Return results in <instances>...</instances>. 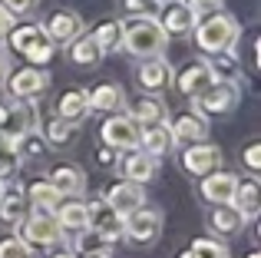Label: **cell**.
<instances>
[{
    "label": "cell",
    "instance_id": "obj_1",
    "mask_svg": "<svg viewBox=\"0 0 261 258\" xmlns=\"http://www.w3.org/2000/svg\"><path fill=\"white\" fill-rule=\"evenodd\" d=\"M169 46V37L162 33V27L152 17H133L129 23H122V50H129L133 57H162Z\"/></svg>",
    "mask_w": 261,
    "mask_h": 258
},
{
    "label": "cell",
    "instance_id": "obj_2",
    "mask_svg": "<svg viewBox=\"0 0 261 258\" xmlns=\"http://www.w3.org/2000/svg\"><path fill=\"white\" fill-rule=\"evenodd\" d=\"M192 33H195V43L198 50H205L212 57V53H222L228 50L231 43L238 40V33H242V27H238V20L231 17V13H212V17L198 20L195 27H192Z\"/></svg>",
    "mask_w": 261,
    "mask_h": 258
},
{
    "label": "cell",
    "instance_id": "obj_3",
    "mask_svg": "<svg viewBox=\"0 0 261 258\" xmlns=\"http://www.w3.org/2000/svg\"><path fill=\"white\" fill-rule=\"evenodd\" d=\"M10 46L17 53H23L27 60H30V66H43L53 60V40L43 33V27L40 23H23V27H10Z\"/></svg>",
    "mask_w": 261,
    "mask_h": 258
},
{
    "label": "cell",
    "instance_id": "obj_4",
    "mask_svg": "<svg viewBox=\"0 0 261 258\" xmlns=\"http://www.w3.org/2000/svg\"><path fill=\"white\" fill-rule=\"evenodd\" d=\"M17 228H20L17 239L23 242L27 248H50V245H60V242H63V232H60L53 212H43V209L30 212Z\"/></svg>",
    "mask_w": 261,
    "mask_h": 258
},
{
    "label": "cell",
    "instance_id": "obj_5",
    "mask_svg": "<svg viewBox=\"0 0 261 258\" xmlns=\"http://www.w3.org/2000/svg\"><path fill=\"white\" fill-rule=\"evenodd\" d=\"M86 212H89V228H86V232L99 235V242L113 245V242L126 239V215H119L106 199L86 202Z\"/></svg>",
    "mask_w": 261,
    "mask_h": 258
},
{
    "label": "cell",
    "instance_id": "obj_6",
    "mask_svg": "<svg viewBox=\"0 0 261 258\" xmlns=\"http://www.w3.org/2000/svg\"><path fill=\"white\" fill-rule=\"evenodd\" d=\"M238 99H242V90H238L235 80H215L202 96H195V110L202 119L225 116V113H231L238 106Z\"/></svg>",
    "mask_w": 261,
    "mask_h": 258
},
{
    "label": "cell",
    "instance_id": "obj_7",
    "mask_svg": "<svg viewBox=\"0 0 261 258\" xmlns=\"http://www.w3.org/2000/svg\"><path fill=\"white\" fill-rule=\"evenodd\" d=\"M139 133L142 126L136 123L133 116H126V113H116V116H109L106 123H102L99 136H102V146L106 149H139Z\"/></svg>",
    "mask_w": 261,
    "mask_h": 258
},
{
    "label": "cell",
    "instance_id": "obj_8",
    "mask_svg": "<svg viewBox=\"0 0 261 258\" xmlns=\"http://www.w3.org/2000/svg\"><path fill=\"white\" fill-rule=\"evenodd\" d=\"M238 175L235 172H225V169H215V172L202 175V182H198V192H202L205 202H212V205H231V199H235L238 192Z\"/></svg>",
    "mask_w": 261,
    "mask_h": 258
},
{
    "label": "cell",
    "instance_id": "obj_9",
    "mask_svg": "<svg viewBox=\"0 0 261 258\" xmlns=\"http://www.w3.org/2000/svg\"><path fill=\"white\" fill-rule=\"evenodd\" d=\"M222 166V149L215 142H192L189 149H182V169L192 175H208Z\"/></svg>",
    "mask_w": 261,
    "mask_h": 258
},
{
    "label": "cell",
    "instance_id": "obj_10",
    "mask_svg": "<svg viewBox=\"0 0 261 258\" xmlns=\"http://www.w3.org/2000/svg\"><path fill=\"white\" fill-rule=\"evenodd\" d=\"M162 232V212L159 209H136V212L126 215V239L139 242V245H146V242L159 239Z\"/></svg>",
    "mask_w": 261,
    "mask_h": 258
},
{
    "label": "cell",
    "instance_id": "obj_11",
    "mask_svg": "<svg viewBox=\"0 0 261 258\" xmlns=\"http://www.w3.org/2000/svg\"><path fill=\"white\" fill-rule=\"evenodd\" d=\"M155 23L162 27V33L166 37H185V33H192V27H195V17L189 13V7L182 4V0H166V4H159V13H155Z\"/></svg>",
    "mask_w": 261,
    "mask_h": 258
},
{
    "label": "cell",
    "instance_id": "obj_12",
    "mask_svg": "<svg viewBox=\"0 0 261 258\" xmlns=\"http://www.w3.org/2000/svg\"><path fill=\"white\" fill-rule=\"evenodd\" d=\"M46 86H50V76H46L40 66H23V70L7 76V93H10L13 99H30V96H37V93H43Z\"/></svg>",
    "mask_w": 261,
    "mask_h": 258
},
{
    "label": "cell",
    "instance_id": "obj_13",
    "mask_svg": "<svg viewBox=\"0 0 261 258\" xmlns=\"http://www.w3.org/2000/svg\"><path fill=\"white\" fill-rule=\"evenodd\" d=\"M159 175V159L142 149H129L126 159H122V182H136V186H146Z\"/></svg>",
    "mask_w": 261,
    "mask_h": 258
},
{
    "label": "cell",
    "instance_id": "obj_14",
    "mask_svg": "<svg viewBox=\"0 0 261 258\" xmlns=\"http://www.w3.org/2000/svg\"><path fill=\"white\" fill-rule=\"evenodd\" d=\"M136 83H139L146 93H162L169 83H172V66H169L162 57H149V60H142L139 70H136Z\"/></svg>",
    "mask_w": 261,
    "mask_h": 258
},
{
    "label": "cell",
    "instance_id": "obj_15",
    "mask_svg": "<svg viewBox=\"0 0 261 258\" xmlns=\"http://www.w3.org/2000/svg\"><path fill=\"white\" fill-rule=\"evenodd\" d=\"M40 27H43V33L53 40V43H73V40L83 33V20H80V13H73V10L50 13V20L40 23Z\"/></svg>",
    "mask_w": 261,
    "mask_h": 258
},
{
    "label": "cell",
    "instance_id": "obj_16",
    "mask_svg": "<svg viewBox=\"0 0 261 258\" xmlns=\"http://www.w3.org/2000/svg\"><path fill=\"white\" fill-rule=\"evenodd\" d=\"M46 182L60 192V199H83L86 192V172L80 166H57L46 175Z\"/></svg>",
    "mask_w": 261,
    "mask_h": 258
},
{
    "label": "cell",
    "instance_id": "obj_17",
    "mask_svg": "<svg viewBox=\"0 0 261 258\" xmlns=\"http://www.w3.org/2000/svg\"><path fill=\"white\" fill-rule=\"evenodd\" d=\"M53 219H57L60 232H86L89 228V212H86V202L83 199H63L57 209H53Z\"/></svg>",
    "mask_w": 261,
    "mask_h": 258
},
{
    "label": "cell",
    "instance_id": "obj_18",
    "mask_svg": "<svg viewBox=\"0 0 261 258\" xmlns=\"http://www.w3.org/2000/svg\"><path fill=\"white\" fill-rule=\"evenodd\" d=\"M169 133H172L175 146L178 142H205L208 139V119H202L198 113H182V116L169 119Z\"/></svg>",
    "mask_w": 261,
    "mask_h": 258
},
{
    "label": "cell",
    "instance_id": "obj_19",
    "mask_svg": "<svg viewBox=\"0 0 261 258\" xmlns=\"http://www.w3.org/2000/svg\"><path fill=\"white\" fill-rule=\"evenodd\" d=\"M212 83H215V73L208 70V63H189L182 73H178V80H175L178 93H182V96H189V99L202 96Z\"/></svg>",
    "mask_w": 261,
    "mask_h": 258
},
{
    "label": "cell",
    "instance_id": "obj_20",
    "mask_svg": "<svg viewBox=\"0 0 261 258\" xmlns=\"http://www.w3.org/2000/svg\"><path fill=\"white\" fill-rule=\"evenodd\" d=\"M106 202L119 215H129V212H136V209L146 205V189L136 186V182H116V186L106 192Z\"/></svg>",
    "mask_w": 261,
    "mask_h": 258
},
{
    "label": "cell",
    "instance_id": "obj_21",
    "mask_svg": "<svg viewBox=\"0 0 261 258\" xmlns=\"http://www.w3.org/2000/svg\"><path fill=\"white\" fill-rule=\"evenodd\" d=\"M126 116H133L139 126H166V123H169V110H166V103H162V99H155V96H142V99H136V103L129 106Z\"/></svg>",
    "mask_w": 261,
    "mask_h": 258
},
{
    "label": "cell",
    "instance_id": "obj_22",
    "mask_svg": "<svg viewBox=\"0 0 261 258\" xmlns=\"http://www.w3.org/2000/svg\"><path fill=\"white\" fill-rule=\"evenodd\" d=\"M27 215H30V202H27L23 189H20V186L4 189V195H0V222H7V225H20Z\"/></svg>",
    "mask_w": 261,
    "mask_h": 258
},
{
    "label": "cell",
    "instance_id": "obj_23",
    "mask_svg": "<svg viewBox=\"0 0 261 258\" xmlns=\"http://www.w3.org/2000/svg\"><path fill=\"white\" fill-rule=\"evenodd\" d=\"M89 96V110H99V113H119L126 106V93H122L119 83H99Z\"/></svg>",
    "mask_w": 261,
    "mask_h": 258
},
{
    "label": "cell",
    "instance_id": "obj_24",
    "mask_svg": "<svg viewBox=\"0 0 261 258\" xmlns=\"http://www.w3.org/2000/svg\"><path fill=\"white\" fill-rule=\"evenodd\" d=\"M139 146H142V152L159 159V156H166V152L175 149V139H172V133H169V126H142Z\"/></svg>",
    "mask_w": 261,
    "mask_h": 258
},
{
    "label": "cell",
    "instance_id": "obj_25",
    "mask_svg": "<svg viewBox=\"0 0 261 258\" xmlns=\"http://www.w3.org/2000/svg\"><path fill=\"white\" fill-rule=\"evenodd\" d=\"M231 205L242 212L245 222L255 219V215L261 212V189H258V182H255V179L238 182V192H235V199H231Z\"/></svg>",
    "mask_w": 261,
    "mask_h": 258
},
{
    "label": "cell",
    "instance_id": "obj_26",
    "mask_svg": "<svg viewBox=\"0 0 261 258\" xmlns=\"http://www.w3.org/2000/svg\"><path fill=\"white\" fill-rule=\"evenodd\" d=\"M57 113H60V119H66V123H80V119L89 113L86 90H66L63 96L57 99Z\"/></svg>",
    "mask_w": 261,
    "mask_h": 258
},
{
    "label": "cell",
    "instance_id": "obj_27",
    "mask_svg": "<svg viewBox=\"0 0 261 258\" xmlns=\"http://www.w3.org/2000/svg\"><path fill=\"white\" fill-rule=\"evenodd\" d=\"M212 228H215L218 235H238L245 228V219L242 212H238L235 205H215V212H212Z\"/></svg>",
    "mask_w": 261,
    "mask_h": 258
},
{
    "label": "cell",
    "instance_id": "obj_28",
    "mask_svg": "<svg viewBox=\"0 0 261 258\" xmlns=\"http://www.w3.org/2000/svg\"><path fill=\"white\" fill-rule=\"evenodd\" d=\"M23 195H27V202H30V205L43 209V212H53V209H57L60 202H63V199H60V192H57V189H53L46 179H40V182H30Z\"/></svg>",
    "mask_w": 261,
    "mask_h": 258
},
{
    "label": "cell",
    "instance_id": "obj_29",
    "mask_svg": "<svg viewBox=\"0 0 261 258\" xmlns=\"http://www.w3.org/2000/svg\"><path fill=\"white\" fill-rule=\"evenodd\" d=\"M20 162L23 159H20V152H17V142L0 133V182L13 179V175L20 172Z\"/></svg>",
    "mask_w": 261,
    "mask_h": 258
},
{
    "label": "cell",
    "instance_id": "obj_30",
    "mask_svg": "<svg viewBox=\"0 0 261 258\" xmlns=\"http://www.w3.org/2000/svg\"><path fill=\"white\" fill-rule=\"evenodd\" d=\"M238 53L231 50H222V53H212V60H208V70L215 73V80H235L238 76Z\"/></svg>",
    "mask_w": 261,
    "mask_h": 258
},
{
    "label": "cell",
    "instance_id": "obj_31",
    "mask_svg": "<svg viewBox=\"0 0 261 258\" xmlns=\"http://www.w3.org/2000/svg\"><path fill=\"white\" fill-rule=\"evenodd\" d=\"M99 57H102V50L96 46L93 37H76V40H73V46H70V60H73V63L96 66V63H99Z\"/></svg>",
    "mask_w": 261,
    "mask_h": 258
},
{
    "label": "cell",
    "instance_id": "obj_32",
    "mask_svg": "<svg viewBox=\"0 0 261 258\" xmlns=\"http://www.w3.org/2000/svg\"><path fill=\"white\" fill-rule=\"evenodd\" d=\"M93 40H96V46H99L102 53L122 50V23H119V20H106V23L93 33Z\"/></svg>",
    "mask_w": 261,
    "mask_h": 258
},
{
    "label": "cell",
    "instance_id": "obj_33",
    "mask_svg": "<svg viewBox=\"0 0 261 258\" xmlns=\"http://www.w3.org/2000/svg\"><path fill=\"white\" fill-rule=\"evenodd\" d=\"M43 139L50 142V146H70L73 139H76V123H66V119H53L50 126L43 129Z\"/></svg>",
    "mask_w": 261,
    "mask_h": 258
},
{
    "label": "cell",
    "instance_id": "obj_34",
    "mask_svg": "<svg viewBox=\"0 0 261 258\" xmlns=\"http://www.w3.org/2000/svg\"><path fill=\"white\" fill-rule=\"evenodd\" d=\"M192 252L198 258H228V248H225L218 239H195L192 242Z\"/></svg>",
    "mask_w": 261,
    "mask_h": 258
},
{
    "label": "cell",
    "instance_id": "obj_35",
    "mask_svg": "<svg viewBox=\"0 0 261 258\" xmlns=\"http://www.w3.org/2000/svg\"><path fill=\"white\" fill-rule=\"evenodd\" d=\"M185 7H189V13L195 17V23L205 20V17H212V13H222V0H185Z\"/></svg>",
    "mask_w": 261,
    "mask_h": 258
},
{
    "label": "cell",
    "instance_id": "obj_36",
    "mask_svg": "<svg viewBox=\"0 0 261 258\" xmlns=\"http://www.w3.org/2000/svg\"><path fill=\"white\" fill-rule=\"evenodd\" d=\"M122 10L129 17H155L159 13V0H122Z\"/></svg>",
    "mask_w": 261,
    "mask_h": 258
},
{
    "label": "cell",
    "instance_id": "obj_37",
    "mask_svg": "<svg viewBox=\"0 0 261 258\" xmlns=\"http://www.w3.org/2000/svg\"><path fill=\"white\" fill-rule=\"evenodd\" d=\"M0 258H30V248H27L17 235H10V239L0 242Z\"/></svg>",
    "mask_w": 261,
    "mask_h": 258
},
{
    "label": "cell",
    "instance_id": "obj_38",
    "mask_svg": "<svg viewBox=\"0 0 261 258\" xmlns=\"http://www.w3.org/2000/svg\"><path fill=\"white\" fill-rule=\"evenodd\" d=\"M37 4L40 0H0V7H4L10 17H27V13L37 10Z\"/></svg>",
    "mask_w": 261,
    "mask_h": 258
},
{
    "label": "cell",
    "instance_id": "obj_39",
    "mask_svg": "<svg viewBox=\"0 0 261 258\" xmlns=\"http://www.w3.org/2000/svg\"><path fill=\"white\" fill-rule=\"evenodd\" d=\"M245 169L248 172H261V142H251V146H245Z\"/></svg>",
    "mask_w": 261,
    "mask_h": 258
},
{
    "label": "cell",
    "instance_id": "obj_40",
    "mask_svg": "<svg viewBox=\"0 0 261 258\" xmlns=\"http://www.w3.org/2000/svg\"><path fill=\"white\" fill-rule=\"evenodd\" d=\"M80 258H113V248H109V245H99V248H89V252H83Z\"/></svg>",
    "mask_w": 261,
    "mask_h": 258
},
{
    "label": "cell",
    "instance_id": "obj_41",
    "mask_svg": "<svg viewBox=\"0 0 261 258\" xmlns=\"http://www.w3.org/2000/svg\"><path fill=\"white\" fill-rule=\"evenodd\" d=\"M10 27H13V17L4 10V7H0V40H4L7 33H10Z\"/></svg>",
    "mask_w": 261,
    "mask_h": 258
},
{
    "label": "cell",
    "instance_id": "obj_42",
    "mask_svg": "<svg viewBox=\"0 0 261 258\" xmlns=\"http://www.w3.org/2000/svg\"><path fill=\"white\" fill-rule=\"evenodd\" d=\"M96 159H99V166H113V162H116V149H102Z\"/></svg>",
    "mask_w": 261,
    "mask_h": 258
},
{
    "label": "cell",
    "instance_id": "obj_43",
    "mask_svg": "<svg viewBox=\"0 0 261 258\" xmlns=\"http://www.w3.org/2000/svg\"><path fill=\"white\" fill-rule=\"evenodd\" d=\"M10 73V60H7V53H0V80Z\"/></svg>",
    "mask_w": 261,
    "mask_h": 258
},
{
    "label": "cell",
    "instance_id": "obj_44",
    "mask_svg": "<svg viewBox=\"0 0 261 258\" xmlns=\"http://www.w3.org/2000/svg\"><path fill=\"white\" fill-rule=\"evenodd\" d=\"M175 258H198V255H195V252H192V248H189V252H178Z\"/></svg>",
    "mask_w": 261,
    "mask_h": 258
},
{
    "label": "cell",
    "instance_id": "obj_45",
    "mask_svg": "<svg viewBox=\"0 0 261 258\" xmlns=\"http://www.w3.org/2000/svg\"><path fill=\"white\" fill-rule=\"evenodd\" d=\"M53 258H80L76 252H60V255H53Z\"/></svg>",
    "mask_w": 261,
    "mask_h": 258
},
{
    "label": "cell",
    "instance_id": "obj_46",
    "mask_svg": "<svg viewBox=\"0 0 261 258\" xmlns=\"http://www.w3.org/2000/svg\"><path fill=\"white\" fill-rule=\"evenodd\" d=\"M4 189H7V182H0V195H4Z\"/></svg>",
    "mask_w": 261,
    "mask_h": 258
},
{
    "label": "cell",
    "instance_id": "obj_47",
    "mask_svg": "<svg viewBox=\"0 0 261 258\" xmlns=\"http://www.w3.org/2000/svg\"><path fill=\"white\" fill-rule=\"evenodd\" d=\"M248 258H261V255H258V252H251V255H248Z\"/></svg>",
    "mask_w": 261,
    "mask_h": 258
},
{
    "label": "cell",
    "instance_id": "obj_48",
    "mask_svg": "<svg viewBox=\"0 0 261 258\" xmlns=\"http://www.w3.org/2000/svg\"><path fill=\"white\" fill-rule=\"evenodd\" d=\"M4 113H7V110H4V106H0V119H4Z\"/></svg>",
    "mask_w": 261,
    "mask_h": 258
},
{
    "label": "cell",
    "instance_id": "obj_49",
    "mask_svg": "<svg viewBox=\"0 0 261 258\" xmlns=\"http://www.w3.org/2000/svg\"><path fill=\"white\" fill-rule=\"evenodd\" d=\"M159 4H166V0H159Z\"/></svg>",
    "mask_w": 261,
    "mask_h": 258
}]
</instances>
